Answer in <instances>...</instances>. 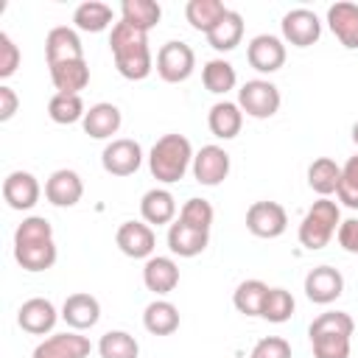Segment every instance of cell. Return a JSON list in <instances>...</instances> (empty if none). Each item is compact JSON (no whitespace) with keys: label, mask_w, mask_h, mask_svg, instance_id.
Wrapping results in <instances>:
<instances>
[{"label":"cell","mask_w":358,"mask_h":358,"mask_svg":"<svg viewBox=\"0 0 358 358\" xmlns=\"http://www.w3.org/2000/svg\"><path fill=\"white\" fill-rule=\"evenodd\" d=\"M109 50L115 59V67L129 81H143L154 70V56L148 48V34L131 28L129 22L117 20L109 34Z\"/></svg>","instance_id":"cell-1"},{"label":"cell","mask_w":358,"mask_h":358,"mask_svg":"<svg viewBox=\"0 0 358 358\" xmlns=\"http://www.w3.org/2000/svg\"><path fill=\"white\" fill-rule=\"evenodd\" d=\"M352 330H355V322L350 313L344 310L319 313L308 327L313 358H350Z\"/></svg>","instance_id":"cell-2"},{"label":"cell","mask_w":358,"mask_h":358,"mask_svg":"<svg viewBox=\"0 0 358 358\" xmlns=\"http://www.w3.org/2000/svg\"><path fill=\"white\" fill-rule=\"evenodd\" d=\"M193 145L185 134H162L148 151V171L157 182L173 185L193 165Z\"/></svg>","instance_id":"cell-3"},{"label":"cell","mask_w":358,"mask_h":358,"mask_svg":"<svg viewBox=\"0 0 358 358\" xmlns=\"http://www.w3.org/2000/svg\"><path fill=\"white\" fill-rule=\"evenodd\" d=\"M338 224H341V210H338V201L333 199H319L310 204V210L305 213L302 224H299V243L310 252H319L324 249L333 235L338 232Z\"/></svg>","instance_id":"cell-4"},{"label":"cell","mask_w":358,"mask_h":358,"mask_svg":"<svg viewBox=\"0 0 358 358\" xmlns=\"http://www.w3.org/2000/svg\"><path fill=\"white\" fill-rule=\"evenodd\" d=\"M280 90L277 84H271L268 78H252L238 90V106L243 115L255 117V120H266L271 115H277L280 109Z\"/></svg>","instance_id":"cell-5"},{"label":"cell","mask_w":358,"mask_h":358,"mask_svg":"<svg viewBox=\"0 0 358 358\" xmlns=\"http://www.w3.org/2000/svg\"><path fill=\"white\" fill-rule=\"evenodd\" d=\"M196 70V53L187 42H165L157 50V76L168 84H182Z\"/></svg>","instance_id":"cell-6"},{"label":"cell","mask_w":358,"mask_h":358,"mask_svg":"<svg viewBox=\"0 0 358 358\" xmlns=\"http://www.w3.org/2000/svg\"><path fill=\"white\" fill-rule=\"evenodd\" d=\"M246 229L255 238H280L288 229V213L280 201H255L246 210Z\"/></svg>","instance_id":"cell-7"},{"label":"cell","mask_w":358,"mask_h":358,"mask_svg":"<svg viewBox=\"0 0 358 358\" xmlns=\"http://www.w3.org/2000/svg\"><path fill=\"white\" fill-rule=\"evenodd\" d=\"M101 165L106 173L112 176H131L137 173V168L143 165V148L137 140L129 137H117L112 143L103 145L101 151Z\"/></svg>","instance_id":"cell-8"},{"label":"cell","mask_w":358,"mask_h":358,"mask_svg":"<svg viewBox=\"0 0 358 358\" xmlns=\"http://www.w3.org/2000/svg\"><path fill=\"white\" fill-rule=\"evenodd\" d=\"M193 179L199 182V185H204V187H215V185H221L227 176H229V168H232V162H229V154L221 148V145H201L199 151H196V157H193Z\"/></svg>","instance_id":"cell-9"},{"label":"cell","mask_w":358,"mask_h":358,"mask_svg":"<svg viewBox=\"0 0 358 358\" xmlns=\"http://www.w3.org/2000/svg\"><path fill=\"white\" fill-rule=\"evenodd\" d=\"M115 243L126 257L148 260V257H154L157 235L145 221H123L115 232Z\"/></svg>","instance_id":"cell-10"},{"label":"cell","mask_w":358,"mask_h":358,"mask_svg":"<svg viewBox=\"0 0 358 358\" xmlns=\"http://www.w3.org/2000/svg\"><path fill=\"white\" fill-rule=\"evenodd\" d=\"M90 352H92V344L87 336H81L78 330H64L42 338L34 347L31 358H87Z\"/></svg>","instance_id":"cell-11"},{"label":"cell","mask_w":358,"mask_h":358,"mask_svg":"<svg viewBox=\"0 0 358 358\" xmlns=\"http://www.w3.org/2000/svg\"><path fill=\"white\" fill-rule=\"evenodd\" d=\"M280 28H282V39L294 48H310L322 36V22L310 8H291L282 17Z\"/></svg>","instance_id":"cell-12"},{"label":"cell","mask_w":358,"mask_h":358,"mask_svg":"<svg viewBox=\"0 0 358 358\" xmlns=\"http://www.w3.org/2000/svg\"><path fill=\"white\" fill-rule=\"evenodd\" d=\"M344 294V277L333 266H316L305 274V296L313 305H330Z\"/></svg>","instance_id":"cell-13"},{"label":"cell","mask_w":358,"mask_h":358,"mask_svg":"<svg viewBox=\"0 0 358 358\" xmlns=\"http://www.w3.org/2000/svg\"><path fill=\"white\" fill-rule=\"evenodd\" d=\"M246 59L257 73H277L285 64V42L274 34H257L246 48Z\"/></svg>","instance_id":"cell-14"},{"label":"cell","mask_w":358,"mask_h":358,"mask_svg":"<svg viewBox=\"0 0 358 358\" xmlns=\"http://www.w3.org/2000/svg\"><path fill=\"white\" fill-rule=\"evenodd\" d=\"M62 313H56V308H53V302L50 299H45V296H31V299H25L22 305H20V310H17V324L25 330V333H31V336H45V333H50L53 327H56V319H59Z\"/></svg>","instance_id":"cell-15"},{"label":"cell","mask_w":358,"mask_h":358,"mask_svg":"<svg viewBox=\"0 0 358 358\" xmlns=\"http://www.w3.org/2000/svg\"><path fill=\"white\" fill-rule=\"evenodd\" d=\"M42 196V187L31 171H11L3 179V199L11 210H31Z\"/></svg>","instance_id":"cell-16"},{"label":"cell","mask_w":358,"mask_h":358,"mask_svg":"<svg viewBox=\"0 0 358 358\" xmlns=\"http://www.w3.org/2000/svg\"><path fill=\"white\" fill-rule=\"evenodd\" d=\"M84 196V182L76 171L70 168H59L48 176L45 182V199L53 204V207H76Z\"/></svg>","instance_id":"cell-17"},{"label":"cell","mask_w":358,"mask_h":358,"mask_svg":"<svg viewBox=\"0 0 358 358\" xmlns=\"http://www.w3.org/2000/svg\"><path fill=\"white\" fill-rule=\"evenodd\" d=\"M45 56H48V67L50 64H62V62L84 59V45L78 39V31L67 28V25L50 28L48 36H45Z\"/></svg>","instance_id":"cell-18"},{"label":"cell","mask_w":358,"mask_h":358,"mask_svg":"<svg viewBox=\"0 0 358 358\" xmlns=\"http://www.w3.org/2000/svg\"><path fill=\"white\" fill-rule=\"evenodd\" d=\"M62 319L67 322L70 330H90L98 324L101 319V302L87 294V291H78V294H70L62 305Z\"/></svg>","instance_id":"cell-19"},{"label":"cell","mask_w":358,"mask_h":358,"mask_svg":"<svg viewBox=\"0 0 358 358\" xmlns=\"http://www.w3.org/2000/svg\"><path fill=\"white\" fill-rule=\"evenodd\" d=\"M327 25L347 50H358V6L355 3H347V0L333 3L327 8Z\"/></svg>","instance_id":"cell-20"},{"label":"cell","mask_w":358,"mask_h":358,"mask_svg":"<svg viewBox=\"0 0 358 358\" xmlns=\"http://www.w3.org/2000/svg\"><path fill=\"white\" fill-rule=\"evenodd\" d=\"M120 123H123V115H120V109H117L115 103H109V101L92 103V106L87 109L84 120H81L84 134H90L92 140H109L112 134H117Z\"/></svg>","instance_id":"cell-21"},{"label":"cell","mask_w":358,"mask_h":358,"mask_svg":"<svg viewBox=\"0 0 358 358\" xmlns=\"http://www.w3.org/2000/svg\"><path fill=\"white\" fill-rule=\"evenodd\" d=\"M140 215H143V221L151 227H162V224H173V218H176V199H173V193L171 190H165V187H151V190H145L143 193V199H140Z\"/></svg>","instance_id":"cell-22"},{"label":"cell","mask_w":358,"mask_h":358,"mask_svg":"<svg viewBox=\"0 0 358 358\" xmlns=\"http://www.w3.org/2000/svg\"><path fill=\"white\" fill-rule=\"evenodd\" d=\"M207 243H210V232L187 227L179 218L168 227V249L176 257H196V255H201L207 249Z\"/></svg>","instance_id":"cell-23"},{"label":"cell","mask_w":358,"mask_h":358,"mask_svg":"<svg viewBox=\"0 0 358 358\" xmlns=\"http://www.w3.org/2000/svg\"><path fill=\"white\" fill-rule=\"evenodd\" d=\"M143 282L157 296L171 294L179 285V266H176V260L173 257H162V255L148 257L145 266H143Z\"/></svg>","instance_id":"cell-24"},{"label":"cell","mask_w":358,"mask_h":358,"mask_svg":"<svg viewBox=\"0 0 358 358\" xmlns=\"http://www.w3.org/2000/svg\"><path fill=\"white\" fill-rule=\"evenodd\" d=\"M207 126L213 131V137L218 140H232L241 134L243 126V112L238 106V101H218L210 106L207 112Z\"/></svg>","instance_id":"cell-25"},{"label":"cell","mask_w":358,"mask_h":358,"mask_svg":"<svg viewBox=\"0 0 358 358\" xmlns=\"http://www.w3.org/2000/svg\"><path fill=\"white\" fill-rule=\"evenodd\" d=\"M50 81H53V87L59 92L81 95V90L90 84V64H87V59L50 64Z\"/></svg>","instance_id":"cell-26"},{"label":"cell","mask_w":358,"mask_h":358,"mask_svg":"<svg viewBox=\"0 0 358 358\" xmlns=\"http://www.w3.org/2000/svg\"><path fill=\"white\" fill-rule=\"evenodd\" d=\"M143 327L151 336H171L179 330V308L168 299H154L143 310Z\"/></svg>","instance_id":"cell-27"},{"label":"cell","mask_w":358,"mask_h":358,"mask_svg":"<svg viewBox=\"0 0 358 358\" xmlns=\"http://www.w3.org/2000/svg\"><path fill=\"white\" fill-rule=\"evenodd\" d=\"M341 182V165L330 157H319L308 165V185L313 193H319L322 199H330L338 190Z\"/></svg>","instance_id":"cell-28"},{"label":"cell","mask_w":358,"mask_h":358,"mask_svg":"<svg viewBox=\"0 0 358 358\" xmlns=\"http://www.w3.org/2000/svg\"><path fill=\"white\" fill-rule=\"evenodd\" d=\"M241 39H243V17H241L238 11H232V8H229V11L221 17V22L207 34L210 48L218 50V53L235 50V48L241 45Z\"/></svg>","instance_id":"cell-29"},{"label":"cell","mask_w":358,"mask_h":358,"mask_svg":"<svg viewBox=\"0 0 358 358\" xmlns=\"http://www.w3.org/2000/svg\"><path fill=\"white\" fill-rule=\"evenodd\" d=\"M112 20H115L112 6H106V3H101V0H87V3L76 6V11H73L76 28H78V31H87V34H101V31H106V28L112 25Z\"/></svg>","instance_id":"cell-30"},{"label":"cell","mask_w":358,"mask_h":358,"mask_svg":"<svg viewBox=\"0 0 358 358\" xmlns=\"http://www.w3.org/2000/svg\"><path fill=\"white\" fill-rule=\"evenodd\" d=\"M59 252L53 241H39V243H20L14 246V260L25 271H48L56 263Z\"/></svg>","instance_id":"cell-31"},{"label":"cell","mask_w":358,"mask_h":358,"mask_svg":"<svg viewBox=\"0 0 358 358\" xmlns=\"http://www.w3.org/2000/svg\"><path fill=\"white\" fill-rule=\"evenodd\" d=\"M159 17H162V6L154 0H123L120 3V20L137 31L148 34L151 28H157Z\"/></svg>","instance_id":"cell-32"},{"label":"cell","mask_w":358,"mask_h":358,"mask_svg":"<svg viewBox=\"0 0 358 358\" xmlns=\"http://www.w3.org/2000/svg\"><path fill=\"white\" fill-rule=\"evenodd\" d=\"M227 11H229V8H227L221 0H190V3L185 6L187 22H190L196 31H201L204 36L221 22V17H224Z\"/></svg>","instance_id":"cell-33"},{"label":"cell","mask_w":358,"mask_h":358,"mask_svg":"<svg viewBox=\"0 0 358 358\" xmlns=\"http://www.w3.org/2000/svg\"><path fill=\"white\" fill-rule=\"evenodd\" d=\"M201 84L213 95H227L238 84V73L227 59H210L201 67Z\"/></svg>","instance_id":"cell-34"},{"label":"cell","mask_w":358,"mask_h":358,"mask_svg":"<svg viewBox=\"0 0 358 358\" xmlns=\"http://www.w3.org/2000/svg\"><path fill=\"white\" fill-rule=\"evenodd\" d=\"M87 115V106L81 101V95H67V92H56L50 101H48V117L59 126H70V123H78L84 120Z\"/></svg>","instance_id":"cell-35"},{"label":"cell","mask_w":358,"mask_h":358,"mask_svg":"<svg viewBox=\"0 0 358 358\" xmlns=\"http://www.w3.org/2000/svg\"><path fill=\"white\" fill-rule=\"evenodd\" d=\"M266 294H268V285L263 280H243L232 294V305L243 316H260Z\"/></svg>","instance_id":"cell-36"},{"label":"cell","mask_w":358,"mask_h":358,"mask_svg":"<svg viewBox=\"0 0 358 358\" xmlns=\"http://www.w3.org/2000/svg\"><path fill=\"white\" fill-rule=\"evenodd\" d=\"M98 352H101V358H137L140 355V344L126 330H109V333L101 336Z\"/></svg>","instance_id":"cell-37"},{"label":"cell","mask_w":358,"mask_h":358,"mask_svg":"<svg viewBox=\"0 0 358 358\" xmlns=\"http://www.w3.org/2000/svg\"><path fill=\"white\" fill-rule=\"evenodd\" d=\"M294 308H296V302H294L291 291H285V288H268V294L263 299L260 316L266 322H271V324H282V322H288L294 316Z\"/></svg>","instance_id":"cell-38"},{"label":"cell","mask_w":358,"mask_h":358,"mask_svg":"<svg viewBox=\"0 0 358 358\" xmlns=\"http://www.w3.org/2000/svg\"><path fill=\"white\" fill-rule=\"evenodd\" d=\"M213 218H215V210H213V204L207 201V199H187L185 204H182V210H179V221H185L187 227H196V229H204V232H210V227H213Z\"/></svg>","instance_id":"cell-39"},{"label":"cell","mask_w":358,"mask_h":358,"mask_svg":"<svg viewBox=\"0 0 358 358\" xmlns=\"http://www.w3.org/2000/svg\"><path fill=\"white\" fill-rule=\"evenodd\" d=\"M39 241H53V227L45 215H28L22 224L14 229V246L20 243H39Z\"/></svg>","instance_id":"cell-40"},{"label":"cell","mask_w":358,"mask_h":358,"mask_svg":"<svg viewBox=\"0 0 358 358\" xmlns=\"http://www.w3.org/2000/svg\"><path fill=\"white\" fill-rule=\"evenodd\" d=\"M338 201L350 210H358V154L350 157L344 165H341V182H338V190H336Z\"/></svg>","instance_id":"cell-41"},{"label":"cell","mask_w":358,"mask_h":358,"mask_svg":"<svg viewBox=\"0 0 358 358\" xmlns=\"http://www.w3.org/2000/svg\"><path fill=\"white\" fill-rule=\"evenodd\" d=\"M22 62V53H20V45L3 31L0 34V78H11L17 73Z\"/></svg>","instance_id":"cell-42"},{"label":"cell","mask_w":358,"mask_h":358,"mask_svg":"<svg viewBox=\"0 0 358 358\" xmlns=\"http://www.w3.org/2000/svg\"><path fill=\"white\" fill-rule=\"evenodd\" d=\"M249 358H291V344L282 336H266L252 347Z\"/></svg>","instance_id":"cell-43"},{"label":"cell","mask_w":358,"mask_h":358,"mask_svg":"<svg viewBox=\"0 0 358 358\" xmlns=\"http://www.w3.org/2000/svg\"><path fill=\"white\" fill-rule=\"evenodd\" d=\"M336 238H338V246H341L344 252L358 255V218H344V221L338 224Z\"/></svg>","instance_id":"cell-44"},{"label":"cell","mask_w":358,"mask_h":358,"mask_svg":"<svg viewBox=\"0 0 358 358\" xmlns=\"http://www.w3.org/2000/svg\"><path fill=\"white\" fill-rule=\"evenodd\" d=\"M17 109H20V98H17V92H14L8 84H0V123L11 120V117L17 115Z\"/></svg>","instance_id":"cell-45"},{"label":"cell","mask_w":358,"mask_h":358,"mask_svg":"<svg viewBox=\"0 0 358 358\" xmlns=\"http://www.w3.org/2000/svg\"><path fill=\"white\" fill-rule=\"evenodd\" d=\"M352 143H355V145H358V120H355V123H352Z\"/></svg>","instance_id":"cell-46"}]
</instances>
